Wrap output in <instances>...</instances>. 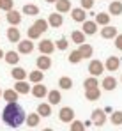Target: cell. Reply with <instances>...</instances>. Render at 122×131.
Here are the masks:
<instances>
[{
    "instance_id": "1",
    "label": "cell",
    "mask_w": 122,
    "mask_h": 131,
    "mask_svg": "<svg viewBox=\"0 0 122 131\" xmlns=\"http://www.w3.org/2000/svg\"><path fill=\"white\" fill-rule=\"evenodd\" d=\"M2 119L9 128H20L25 122V112L18 105V101H13V103H7V106L4 108Z\"/></svg>"
},
{
    "instance_id": "2",
    "label": "cell",
    "mask_w": 122,
    "mask_h": 131,
    "mask_svg": "<svg viewBox=\"0 0 122 131\" xmlns=\"http://www.w3.org/2000/svg\"><path fill=\"white\" fill-rule=\"evenodd\" d=\"M34 51V41L32 39H23V41H18V53L20 55H28V53H32Z\"/></svg>"
},
{
    "instance_id": "3",
    "label": "cell",
    "mask_w": 122,
    "mask_h": 131,
    "mask_svg": "<svg viewBox=\"0 0 122 131\" xmlns=\"http://www.w3.org/2000/svg\"><path fill=\"white\" fill-rule=\"evenodd\" d=\"M88 73H90V76H101L104 73V64L101 60H90L88 62Z\"/></svg>"
},
{
    "instance_id": "4",
    "label": "cell",
    "mask_w": 122,
    "mask_h": 131,
    "mask_svg": "<svg viewBox=\"0 0 122 131\" xmlns=\"http://www.w3.org/2000/svg\"><path fill=\"white\" fill-rule=\"evenodd\" d=\"M59 119H60V122L69 124V122L74 119V110L71 108V106H64V108H60V112H59Z\"/></svg>"
},
{
    "instance_id": "5",
    "label": "cell",
    "mask_w": 122,
    "mask_h": 131,
    "mask_svg": "<svg viewBox=\"0 0 122 131\" xmlns=\"http://www.w3.org/2000/svg\"><path fill=\"white\" fill-rule=\"evenodd\" d=\"M90 122L96 124V126H104V122H106V113H104V110H94L92 115H90Z\"/></svg>"
},
{
    "instance_id": "6",
    "label": "cell",
    "mask_w": 122,
    "mask_h": 131,
    "mask_svg": "<svg viewBox=\"0 0 122 131\" xmlns=\"http://www.w3.org/2000/svg\"><path fill=\"white\" fill-rule=\"evenodd\" d=\"M30 92H32L34 97H37V99H44L46 94H48V89H46V85H42V82H39V83H34V87L30 89Z\"/></svg>"
},
{
    "instance_id": "7",
    "label": "cell",
    "mask_w": 122,
    "mask_h": 131,
    "mask_svg": "<svg viewBox=\"0 0 122 131\" xmlns=\"http://www.w3.org/2000/svg\"><path fill=\"white\" fill-rule=\"evenodd\" d=\"M53 50H55V44L51 39H42L39 43V51L42 55H51L53 53Z\"/></svg>"
},
{
    "instance_id": "8",
    "label": "cell",
    "mask_w": 122,
    "mask_h": 131,
    "mask_svg": "<svg viewBox=\"0 0 122 131\" xmlns=\"http://www.w3.org/2000/svg\"><path fill=\"white\" fill-rule=\"evenodd\" d=\"M46 21H48V25L51 28H59V27H62V23H64V18H62L60 13H51Z\"/></svg>"
},
{
    "instance_id": "9",
    "label": "cell",
    "mask_w": 122,
    "mask_h": 131,
    "mask_svg": "<svg viewBox=\"0 0 122 131\" xmlns=\"http://www.w3.org/2000/svg\"><path fill=\"white\" fill-rule=\"evenodd\" d=\"M36 66H37V69H41V71H48V69L51 67V59H50V55H42V53H41V57H37V60H36Z\"/></svg>"
},
{
    "instance_id": "10",
    "label": "cell",
    "mask_w": 122,
    "mask_h": 131,
    "mask_svg": "<svg viewBox=\"0 0 122 131\" xmlns=\"http://www.w3.org/2000/svg\"><path fill=\"white\" fill-rule=\"evenodd\" d=\"M119 67H120V59H119V57L112 55V57L106 59V62H104V71H117Z\"/></svg>"
},
{
    "instance_id": "11",
    "label": "cell",
    "mask_w": 122,
    "mask_h": 131,
    "mask_svg": "<svg viewBox=\"0 0 122 131\" xmlns=\"http://www.w3.org/2000/svg\"><path fill=\"white\" fill-rule=\"evenodd\" d=\"M7 23L13 25V27H18L21 23V13L14 11V7H13L11 11H7Z\"/></svg>"
},
{
    "instance_id": "12",
    "label": "cell",
    "mask_w": 122,
    "mask_h": 131,
    "mask_svg": "<svg viewBox=\"0 0 122 131\" xmlns=\"http://www.w3.org/2000/svg\"><path fill=\"white\" fill-rule=\"evenodd\" d=\"M71 18H73L74 21H78V23H83L87 20V13H85V9H81V7H74V9H71Z\"/></svg>"
},
{
    "instance_id": "13",
    "label": "cell",
    "mask_w": 122,
    "mask_h": 131,
    "mask_svg": "<svg viewBox=\"0 0 122 131\" xmlns=\"http://www.w3.org/2000/svg\"><path fill=\"white\" fill-rule=\"evenodd\" d=\"M119 34V30H117V27H110V25H104L101 28V37L103 39H113L115 36Z\"/></svg>"
},
{
    "instance_id": "14",
    "label": "cell",
    "mask_w": 122,
    "mask_h": 131,
    "mask_svg": "<svg viewBox=\"0 0 122 131\" xmlns=\"http://www.w3.org/2000/svg\"><path fill=\"white\" fill-rule=\"evenodd\" d=\"M81 32H83L85 36H94V34L97 32V23L85 20V21H83V30H81Z\"/></svg>"
},
{
    "instance_id": "15",
    "label": "cell",
    "mask_w": 122,
    "mask_h": 131,
    "mask_svg": "<svg viewBox=\"0 0 122 131\" xmlns=\"http://www.w3.org/2000/svg\"><path fill=\"white\" fill-rule=\"evenodd\" d=\"M108 14L110 16H120L122 14V2L120 0H113L108 7Z\"/></svg>"
},
{
    "instance_id": "16",
    "label": "cell",
    "mask_w": 122,
    "mask_h": 131,
    "mask_svg": "<svg viewBox=\"0 0 122 131\" xmlns=\"http://www.w3.org/2000/svg\"><path fill=\"white\" fill-rule=\"evenodd\" d=\"M55 9H57V13H60V14H64V13H69L73 7H71V0H57L55 2Z\"/></svg>"
},
{
    "instance_id": "17",
    "label": "cell",
    "mask_w": 122,
    "mask_h": 131,
    "mask_svg": "<svg viewBox=\"0 0 122 131\" xmlns=\"http://www.w3.org/2000/svg\"><path fill=\"white\" fill-rule=\"evenodd\" d=\"M78 51H80L81 59H90V57H92V53H94V48H92V44L83 43V44H80Z\"/></svg>"
},
{
    "instance_id": "18",
    "label": "cell",
    "mask_w": 122,
    "mask_h": 131,
    "mask_svg": "<svg viewBox=\"0 0 122 131\" xmlns=\"http://www.w3.org/2000/svg\"><path fill=\"white\" fill-rule=\"evenodd\" d=\"M7 39L11 41V43H18L21 39V34H20V28H16V27H9L7 28Z\"/></svg>"
},
{
    "instance_id": "19",
    "label": "cell",
    "mask_w": 122,
    "mask_h": 131,
    "mask_svg": "<svg viewBox=\"0 0 122 131\" xmlns=\"http://www.w3.org/2000/svg\"><path fill=\"white\" fill-rule=\"evenodd\" d=\"M4 60H5L7 64H11V66H16L20 62V53L11 50V51H7V53H4Z\"/></svg>"
},
{
    "instance_id": "20",
    "label": "cell",
    "mask_w": 122,
    "mask_h": 131,
    "mask_svg": "<svg viewBox=\"0 0 122 131\" xmlns=\"http://www.w3.org/2000/svg\"><path fill=\"white\" fill-rule=\"evenodd\" d=\"M25 122L28 128H36L41 122V115L39 113H28V115H25Z\"/></svg>"
},
{
    "instance_id": "21",
    "label": "cell",
    "mask_w": 122,
    "mask_h": 131,
    "mask_svg": "<svg viewBox=\"0 0 122 131\" xmlns=\"http://www.w3.org/2000/svg\"><path fill=\"white\" fill-rule=\"evenodd\" d=\"M46 97H48V103H50V105H59L62 101V94L59 90H48Z\"/></svg>"
},
{
    "instance_id": "22",
    "label": "cell",
    "mask_w": 122,
    "mask_h": 131,
    "mask_svg": "<svg viewBox=\"0 0 122 131\" xmlns=\"http://www.w3.org/2000/svg\"><path fill=\"white\" fill-rule=\"evenodd\" d=\"M21 13L27 14V16H37L39 14V7L36 4H25L23 9H21Z\"/></svg>"
},
{
    "instance_id": "23",
    "label": "cell",
    "mask_w": 122,
    "mask_h": 131,
    "mask_svg": "<svg viewBox=\"0 0 122 131\" xmlns=\"http://www.w3.org/2000/svg\"><path fill=\"white\" fill-rule=\"evenodd\" d=\"M99 97H101V90H99V87L85 90V99H87V101H97Z\"/></svg>"
},
{
    "instance_id": "24",
    "label": "cell",
    "mask_w": 122,
    "mask_h": 131,
    "mask_svg": "<svg viewBox=\"0 0 122 131\" xmlns=\"http://www.w3.org/2000/svg\"><path fill=\"white\" fill-rule=\"evenodd\" d=\"M18 92L14 90V89H7V90H4L2 92V97L7 101V103H13V101H18Z\"/></svg>"
},
{
    "instance_id": "25",
    "label": "cell",
    "mask_w": 122,
    "mask_h": 131,
    "mask_svg": "<svg viewBox=\"0 0 122 131\" xmlns=\"http://www.w3.org/2000/svg\"><path fill=\"white\" fill-rule=\"evenodd\" d=\"M14 90H16L18 94H28V92H30V85H27L25 80H16V83H14Z\"/></svg>"
},
{
    "instance_id": "26",
    "label": "cell",
    "mask_w": 122,
    "mask_h": 131,
    "mask_svg": "<svg viewBox=\"0 0 122 131\" xmlns=\"http://www.w3.org/2000/svg\"><path fill=\"white\" fill-rule=\"evenodd\" d=\"M28 80H30V83H39V82L44 80V73L41 69H36V71H32L28 74Z\"/></svg>"
},
{
    "instance_id": "27",
    "label": "cell",
    "mask_w": 122,
    "mask_h": 131,
    "mask_svg": "<svg viewBox=\"0 0 122 131\" xmlns=\"http://www.w3.org/2000/svg\"><path fill=\"white\" fill-rule=\"evenodd\" d=\"M103 89L104 90H115V87H117V80L113 78V76H106L104 80H103Z\"/></svg>"
},
{
    "instance_id": "28",
    "label": "cell",
    "mask_w": 122,
    "mask_h": 131,
    "mask_svg": "<svg viewBox=\"0 0 122 131\" xmlns=\"http://www.w3.org/2000/svg\"><path fill=\"white\" fill-rule=\"evenodd\" d=\"M110 18H112V16H110L108 13H97L94 21L97 23V25H101V27H104V25H110Z\"/></svg>"
},
{
    "instance_id": "29",
    "label": "cell",
    "mask_w": 122,
    "mask_h": 131,
    "mask_svg": "<svg viewBox=\"0 0 122 131\" xmlns=\"http://www.w3.org/2000/svg\"><path fill=\"white\" fill-rule=\"evenodd\" d=\"M71 41L80 46V44L85 43V34H83L81 30H73V34H71Z\"/></svg>"
},
{
    "instance_id": "30",
    "label": "cell",
    "mask_w": 122,
    "mask_h": 131,
    "mask_svg": "<svg viewBox=\"0 0 122 131\" xmlns=\"http://www.w3.org/2000/svg\"><path fill=\"white\" fill-rule=\"evenodd\" d=\"M37 113H39L41 117H50L51 115V105L50 103H41L39 106H37Z\"/></svg>"
},
{
    "instance_id": "31",
    "label": "cell",
    "mask_w": 122,
    "mask_h": 131,
    "mask_svg": "<svg viewBox=\"0 0 122 131\" xmlns=\"http://www.w3.org/2000/svg\"><path fill=\"white\" fill-rule=\"evenodd\" d=\"M11 76H13V80H25L27 78V71L23 67H14L11 71Z\"/></svg>"
},
{
    "instance_id": "32",
    "label": "cell",
    "mask_w": 122,
    "mask_h": 131,
    "mask_svg": "<svg viewBox=\"0 0 122 131\" xmlns=\"http://www.w3.org/2000/svg\"><path fill=\"white\" fill-rule=\"evenodd\" d=\"M83 87H85V90L99 87V83H97V76H88V78H87V80L83 82Z\"/></svg>"
},
{
    "instance_id": "33",
    "label": "cell",
    "mask_w": 122,
    "mask_h": 131,
    "mask_svg": "<svg viewBox=\"0 0 122 131\" xmlns=\"http://www.w3.org/2000/svg\"><path fill=\"white\" fill-rule=\"evenodd\" d=\"M34 27H36V28L39 30L41 34H42V32H46V30L50 28V25H48V21H46V20H42V18H39V20H36V23H34Z\"/></svg>"
},
{
    "instance_id": "34",
    "label": "cell",
    "mask_w": 122,
    "mask_h": 131,
    "mask_svg": "<svg viewBox=\"0 0 122 131\" xmlns=\"http://www.w3.org/2000/svg\"><path fill=\"white\" fill-rule=\"evenodd\" d=\"M59 85H60V89H64V90H69V89L73 87V80H71L69 76H62L60 80H59Z\"/></svg>"
},
{
    "instance_id": "35",
    "label": "cell",
    "mask_w": 122,
    "mask_h": 131,
    "mask_svg": "<svg viewBox=\"0 0 122 131\" xmlns=\"http://www.w3.org/2000/svg\"><path fill=\"white\" fill-rule=\"evenodd\" d=\"M27 37H28V39H32V41H36V39H39V37H41V32L34 27V25H32V27L27 30Z\"/></svg>"
},
{
    "instance_id": "36",
    "label": "cell",
    "mask_w": 122,
    "mask_h": 131,
    "mask_svg": "<svg viewBox=\"0 0 122 131\" xmlns=\"http://www.w3.org/2000/svg\"><path fill=\"white\" fill-rule=\"evenodd\" d=\"M83 59H81V55H80V51L78 50H73L71 53H69V62L71 64H78V62H81Z\"/></svg>"
},
{
    "instance_id": "37",
    "label": "cell",
    "mask_w": 122,
    "mask_h": 131,
    "mask_svg": "<svg viewBox=\"0 0 122 131\" xmlns=\"http://www.w3.org/2000/svg\"><path fill=\"white\" fill-rule=\"evenodd\" d=\"M69 124H71V128H69L71 131H85V124H83L81 121H74V119H73Z\"/></svg>"
},
{
    "instance_id": "38",
    "label": "cell",
    "mask_w": 122,
    "mask_h": 131,
    "mask_svg": "<svg viewBox=\"0 0 122 131\" xmlns=\"http://www.w3.org/2000/svg\"><path fill=\"white\" fill-rule=\"evenodd\" d=\"M110 121H112V124L120 126V124H122V112H113L112 117H110Z\"/></svg>"
},
{
    "instance_id": "39",
    "label": "cell",
    "mask_w": 122,
    "mask_h": 131,
    "mask_svg": "<svg viewBox=\"0 0 122 131\" xmlns=\"http://www.w3.org/2000/svg\"><path fill=\"white\" fill-rule=\"evenodd\" d=\"M13 7H14V0H2V2H0V9L5 11V13L11 11Z\"/></svg>"
},
{
    "instance_id": "40",
    "label": "cell",
    "mask_w": 122,
    "mask_h": 131,
    "mask_svg": "<svg viewBox=\"0 0 122 131\" xmlns=\"http://www.w3.org/2000/svg\"><path fill=\"white\" fill-rule=\"evenodd\" d=\"M67 46H69V41H67L65 37H60V39L55 43V48H59V50H62V51L67 50Z\"/></svg>"
},
{
    "instance_id": "41",
    "label": "cell",
    "mask_w": 122,
    "mask_h": 131,
    "mask_svg": "<svg viewBox=\"0 0 122 131\" xmlns=\"http://www.w3.org/2000/svg\"><path fill=\"white\" fill-rule=\"evenodd\" d=\"M80 7H81V9H85V11H87V9H92V7H94V0H81Z\"/></svg>"
},
{
    "instance_id": "42",
    "label": "cell",
    "mask_w": 122,
    "mask_h": 131,
    "mask_svg": "<svg viewBox=\"0 0 122 131\" xmlns=\"http://www.w3.org/2000/svg\"><path fill=\"white\" fill-rule=\"evenodd\" d=\"M113 39H115V48L122 51V34H117V36H115Z\"/></svg>"
},
{
    "instance_id": "43",
    "label": "cell",
    "mask_w": 122,
    "mask_h": 131,
    "mask_svg": "<svg viewBox=\"0 0 122 131\" xmlns=\"http://www.w3.org/2000/svg\"><path fill=\"white\" fill-rule=\"evenodd\" d=\"M2 59H4V50L0 48V60H2Z\"/></svg>"
},
{
    "instance_id": "44",
    "label": "cell",
    "mask_w": 122,
    "mask_h": 131,
    "mask_svg": "<svg viewBox=\"0 0 122 131\" xmlns=\"http://www.w3.org/2000/svg\"><path fill=\"white\" fill-rule=\"evenodd\" d=\"M46 2H48V4H55L57 0H46Z\"/></svg>"
},
{
    "instance_id": "45",
    "label": "cell",
    "mask_w": 122,
    "mask_h": 131,
    "mask_svg": "<svg viewBox=\"0 0 122 131\" xmlns=\"http://www.w3.org/2000/svg\"><path fill=\"white\" fill-rule=\"evenodd\" d=\"M42 131H53V129H51V128H44Z\"/></svg>"
},
{
    "instance_id": "46",
    "label": "cell",
    "mask_w": 122,
    "mask_h": 131,
    "mask_svg": "<svg viewBox=\"0 0 122 131\" xmlns=\"http://www.w3.org/2000/svg\"><path fill=\"white\" fill-rule=\"evenodd\" d=\"M0 97H2V90H0Z\"/></svg>"
},
{
    "instance_id": "47",
    "label": "cell",
    "mask_w": 122,
    "mask_h": 131,
    "mask_svg": "<svg viewBox=\"0 0 122 131\" xmlns=\"http://www.w3.org/2000/svg\"><path fill=\"white\" fill-rule=\"evenodd\" d=\"M120 82H122V76H120Z\"/></svg>"
},
{
    "instance_id": "48",
    "label": "cell",
    "mask_w": 122,
    "mask_h": 131,
    "mask_svg": "<svg viewBox=\"0 0 122 131\" xmlns=\"http://www.w3.org/2000/svg\"><path fill=\"white\" fill-rule=\"evenodd\" d=\"M0 2H2V0H0Z\"/></svg>"
}]
</instances>
